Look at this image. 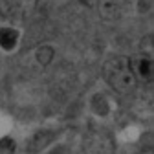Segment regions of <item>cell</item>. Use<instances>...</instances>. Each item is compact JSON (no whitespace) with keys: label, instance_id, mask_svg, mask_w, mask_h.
I'll return each mask as SVG.
<instances>
[{"label":"cell","instance_id":"obj_7","mask_svg":"<svg viewBox=\"0 0 154 154\" xmlns=\"http://www.w3.org/2000/svg\"><path fill=\"white\" fill-rule=\"evenodd\" d=\"M37 6V0H17V8L20 9L24 15H29Z\"/></svg>","mask_w":154,"mask_h":154},{"label":"cell","instance_id":"obj_8","mask_svg":"<svg viewBox=\"0 0 154 154\" xmlns=\"http://www.w3.org/2000/svg\"><path fill=\"white\" fill-rule=\"evenodd\" d=\"M0 149H9V150H13L15 149V143L11 140H4L2 143H0Z\"/></svg>","mask_w":154,"mask_h":154},{"label":"cell","instance_id":"obj_5","mask_svg":"<svg viewBox=\"0 0 154 154\" xmlns=\"http://www.w3.org/2000/svg\"><path fill=\"white\" fill-rule=\"evenodd\" d=\"M35 57H37V63L41 64V66H48V64L53 61V57H55V50H53L51 46H48V44L38 46Z\"/></svg>","mask_w":154,"mask_h":154},{"label":"cell","instance_id":"obj_2","mask_svg":"<svg viewBox=\"0 0 154 154\" xmlns=\"http://www.w3.org/2000/svg\"><path fill=\"white\" fill-rule=\"evenodd\" d=\"M127 0H97V11L99 17L105 18L106 22H114L119 20L123 9H125Z\"/></svg>","mask_w":154,"mask_h":154},{"label":"cell","instance_id":"obj_6","mask_svg":"<svg viewBox=\"0 0 154 154\" xmlns=\"http://www.w3.org/2000/svg\"><path fill=\"white\" fill-rule=\"evenodd\" d=\"M51 141V134L50 132H41V134H37V136L31 140V149L33 150H41V149H44L48 143Z\"/></svg>","mask_w":154,"mask_h":154},{"label":"cell","instance_id":"obj_1","mask_svg":"<svg viewBox=\"0 0 154 154\" xmlns=\"http://www.w3.org/2000/svg\"><path fill=\"white\" fill-rule=\"evenodd\" d=\"M103 75L110 88L118 94L128 95L134 94V90L138 88V77L132 68V59L125 55H116L108 59L103 66Z\"/></svg>","mask_w":154,"mask_h":154},{"label":"cell","instance_id":"obj_4","mask_svg":"<svg viewBox=\"0 0 154 154\" xmlns=\"http://www.w3.org/2000/svg\"><path fill=\"white\" fill-rule=\"evenodd\" d=\"M18 42V31L15 28H0V48L11 51Z\"/></svg>","mask_w":154,"mask_h":154},{"label":"cell","instance_id":"obj_3","mask_svg":"<svg viewBox=\"0 0 154 154\" xmlns=\"http://www.w3.org/2000/svg\"><path fill=\"white\" fill-rule=\"evenodd\" d=\"M132 68L136 73L138 81L150 83L154 77V64H152V57L150 55H140L136 59H132Z\"/></svg>","mask_w":154,"mask_h":154}]
</instances>
